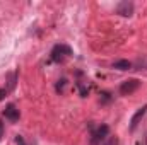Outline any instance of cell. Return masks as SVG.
Listing matches in <instances>:
<instances>
[{
    "label": "cell",
    "instance_id": "3",
    "mask_svg": "<svg viewBox=\"0 0 147 145\" xmlns=\"http://www.w3.org/2000/svg\"><path fill=\"white\" fill-rule=\"evenodd\" d=\"M108 133H110V126H108V125H101V126L98 128V132L94 133L92 145H96V144H99V142H103V140L108 137Z\"/></svg>",
    "mask_w": 147,
    "mask_h": 145
},
{
    "label": "cell",
    "instance_id": "1",
    "mask_svg": "<svg viewBox=\"0 0 147 145\" xmlns=\"http://www.w3.org/2000/svg\"><path fill=\"white\" fill-rule=\"evenodd\" d=\"M72 55V50L67 46V44H57L55 48H53V51H51V58H53V62H63L67 56H70Z\"/></svg>",
    "mask_w": 147,
    "mask_h": 145
},
{
    "label": "cell",
    "instance_id": "6",
    "mask_svg": "<svg viewBox=\"0 0 147 145\" xmlns=\"http://www.w3.org/2000/svg\"><path fill=\"white\" fill-rule=\"evenodd\" d=\"M116 12L121 14V15H132V12H134V3H130V2H121V3H118Z\"/></svg>",
    "mask_w": 147,
    "mask_h": 145
},
{
    "label": "cell",
    "instance_id": "2",
    "mask_svg": "<svg viewBox=\"0 0 147 145\" xmlns=\"http://www.w3.org/2000/svg\"><path fill=\"white\" fill-rule=\"evenodd\" d=\"M139 85H140V82H139L137 79H128V80H125V82L121 84V87H120V92H121L123 96H128V94L135 92V91L139 89Z\"/></svg>",
    "mask_w": 147,
    "mask_h": 145
},
{
    "label": "cell",
    "instance_id": "4",
    "mask_svg": "<svg viewBox=\"0 0 147 145\" xmlns=\"http://www.w3.org/2000/svg\"><path fill=\"white\" fill-rule=\"evenodd\" d=\"M146 113H147V104H146V106H142V108L139 109L134 116H132V119H130V130H132V132L137 128V125L140 123V119L144 118V114H146Z\"/></svg>",
    "mask_w": 147,
    "mask_h": 145
},
{
    "label": "cell",
    "instance_id": "11",
    "mask_svg": "<svg viewBox=\"0 0 147 145\" xmlns=\"http://www.w3.org/2000/svg\"><path fill=\"white\" fill-rule=\"evenodd\" d=\"M2 137H3V123L0 121V140H2Z\"/></svg>",
    "mask_w": 147,
    "mask_h": 145
},
{
    "label": "cell",
    "instance_id": "8",
    "mask_svg": "<svg viewBox=\"0 0 147 145\" xmlns=\"http://www.w3.org/2000/svg\"><path fill=\"white\" fill-rule=\"evenodd\" d=\"M63 87H65V79L58 80V84H57V92H62V91H63Z\"/></svg>",
    "mask_w": 147,
    "mask_h": 145
},
{
    "label": "cell",
    "instance_id": "10",
    "mask_svg": "<svg viewBox=\"0 0 147 145\" xmlns=\"http://www.w3.org/2000/svg\"><path fill=\"white\" fill-rule=\"evenodd\" d=\"M7 94V89H0V101L3 99V96Z\"/></svg>",
    "mask_w": 147,
    "mask_h": 145
},
{
    "label": "cell",
    "instance_id": "9",
    "mask_svg": "<svg viewBox=\"0 0 147 145\" xmlns=\"http://www.w3.org/2000/svg\"><path fill=\"white\" fill-rule=\"evenodd\" d=\"M16 144L17 145H26V142H24V138H22L21 135H17V137H16Z\"/></svg>",
    "mask_w": 147,
    "mask_h": 145
},
{
    "label": "cell",
    "instance_id": "5",
    "mask_svg": "<svg viewBox=\"0 0 147 145\" xmlns=\"http://www.w3.org/2000/svg\"><path fill=\"white\" fill-rule=\"evenodd\" d=\"M3 114H5V118L9 121H17L19 119V109L16 108L14 104H9L7 108L3 109Z\"/></svg>",
    "mask_w": 147,
    "mask_h": 145
},
{
    "label": "cell",
    "instance_id": "7",
    "mask_svg": "<svg viewBox=\"0 0 147 145\" xmlns=\"http://www.w3.org/2000/svg\"><path fill=\"white\" fill-rule=\"evenodd\" d=\"M115 68H118V70H130L132 68V63L128 60H120V62L115 63Z\"/></svg>",
    "mask_w": 147,
    "mask_h": 145
}]
</instances>
